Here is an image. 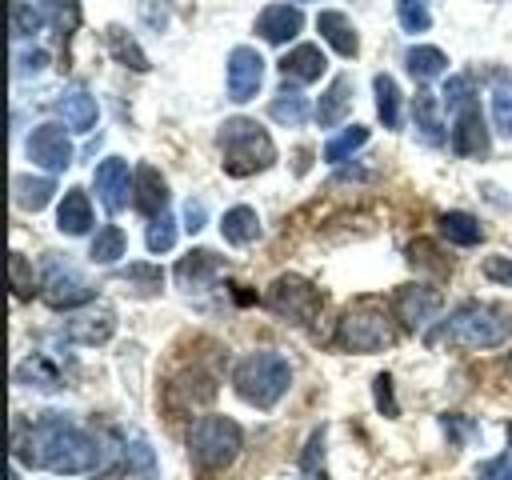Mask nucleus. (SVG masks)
Segmentation results:
<instances>
[{
	"mask_svg": "<svg viewBox=\"0 0 512 480\" xmlns=\"http://www.w3.org/2000/svg\"><path fill=\"white\" fill-rule=\"evenodd\" d=\"M100 444L68 416L60 412H48L40 416L28 436H16V460L20 464H32V468H48L56 476H80V472H92L100 464Z\"/></svg>",
	"mask_w": 512,
	"mask_h": 480,
	"instance_id": "nucleus-1",
	"label": "nucleus"
},
{
	"mask_svg": "<svg viewBox=\"0 0 512 480\" xmlns=\"http://www.w3.org/2000/svg\"><path fill=\"white\" fill-rule=\"evenodd\" d=\"M216 144H220V156H224V172L228 176H252V172H264L276 164V144L272 136L248 120V116H232L220 124L216 132Z\"/></svg>",
	"mask_w": 512,
	"mask_h": 480,
	"instance_id": "nucleus-2",
	"label": "nucleus"
},
{
	"mask_svg": "<svg viewBox=\"0 0 512 480\" xmlns=\"http://www.w3.org/2000/svg\"><path fill=\"white\" fill-rule=\"evenodd\" d=\"M448 344L460 348H500L512 336V316L496 304H480V300H464L460 308L448 312V320L436 332Z\"/></svg>",
	"mask_w": 512,
	"mask_h": 480,
	"instance_id": "nucleus-3",
	"label": "nucleus"
},
{
	"mask_svg": "<svg viewBox=\"0 0 512 480\" xmlns=\"http://www.w3.org/2000/svg\"><path fill=\"white\" fill-rule=\"evenodd\" d=\"M288 384H292L288 360H284L280 352H268V348L248 352V356L232 368V388H236V396H240L244 404H252V408H276L280 396L288 392Z\"/></svg>",
	"mask_w": 512,
	"mask_h": 480,
	"instance_id": "nucleus-4",
	"label": "nucleus"
},
{
	"mask_svg": "<svg viewBox=\"0 0 512 480\" xmlns=\"http://www.w3.org/2000/svg\"><path fill=\"white\" fill-rule=\"evenodd\" d=\"M244 448V432L232 416H200L188 432V460L200 476L224 472Z\"/></svg>",
	"mask_w": 512,
	"mask_h": 480,
	"instance_id": "nucleus-5",
	"label": "nucleus"
},
{
	"mask_svg": "<svg viewBox=\"0 0 512 480\" xmlns=\"http://www.w3.org/2000/svg\"><path fill=\"white\" fill-rule=\"evenodd\" d=\"M264 304H268V312H276L280 320L304 328V324H312V320L320 316L324 292H320L312 280H304V276H296V272H284V276H276V280L268 284Z\"/></svg>",
	"mask_w": 512,
	"mask_h": 480,
	"instance_id": "nucleus-6",
	"label": "nucleus"
},
{
	"mask_svg": "<svg viewBox=\"0 0 512 480\" xmlns=\"http://www.w3.org/2000/svg\"><path fill=\"white\" fill-rule=\"evenodd\" d=\"M336 344H340L344 352H384V348L392 344V324H388V316H384L376 304L360 300V304H352V308L340 316V324H336Z\"/></svg>",
	"mask_w": 512,
	"mask_h": 480,
	"instance_id": "nucleus-7",
	"label": "nucleus"
},
{
	"mask_svg": "<svg viewBox=\"0 0 512 480\" xmlns=\"http://www.w3.org/2000/svg\"><path fill=\"white\" fill-rule=\"evenodd\" d=\"M40 296H44V304H52V308H80V304L92 300V284L80 276L76 264H68V260L56 256V252H48L44 272H40Z\"/></svg>",
	"mask_w": 512,
	"mask_h": 480,
	"instance_id": "nucleus-8",
	"label": "nucleus"
},
{
	"mask_svg": "<svg viewBox=\"0 0 512 480\" xmlns=\"http://www.w3.org/2000/svg\"><path fill=\"white\" fill-rule=\"evenodd\" d=\"M452 152L456 156H468V160H484L492 152V132L484 124V112H480V100H468L452 112Z\"/></svg>",
	"mask_w": 512,
	"mask_h": 480,
	"instance_id": "nucleus-9",
	"label": "nucleus"
},
{
	"mask_svg": "<svg viewBox=\"0 0 512 480\" xmlns=\"http://www.w3.org/2000/svg\"><path fill=\"white\" fill-rule=\"evenodd\" d=\"M28 160L40 164L44 172H64L72 164V140L60 124H36L28 132Z\"/></svg>",
	"mask_w": 512,
	"mask_h": 480,
	"instance_id": "nucleus-10",
	"label": "nucleus"
},
{
	"mask_svg": "<svg viewBox=\"0 0 512 480\" xmlns=\"http://www.w3.org/2000/svg\"><path fill=\"white\" fill-rule=\"evenodd\" d=\"M260 84H264V56L248 44L232 48L228 52V100L244 104L260 92Z\"/></svg>",
	"mask_w": 512,
	"mask_h": 480,
	"instance_id": "nucleus-11",
	"label": "nucleus"
},
{
	"mask_svg": "<svg viewBox=\"0 0 512 480\" xmlns=\"http://www.w3.org/2000/svg\"><path fill=\"white\" fill-rule=\"evenodd\" d=\"M392 312L404 328H424L428 320H436L440 312V292L428 288V284H404L396 296H392Z\"/></svg>",
	"mask_w": 512,
	"mask_h": 480,
	"instance_id": "nucleus-12",
	"label": "nucleus"
},
{
	"mask_svg": "<svg viewBox=\"0 0 512 480\" xmlns=\"http://www.w3.org/2000/svg\"><path fill=\"white\" fill-rule=\"evenodd\" d=\"M112 332H116V312L108 304H92V308H84L60 324V336H68L72 344H88V348L104 344Z\"/></svg>",
	"mask_w": 512,
	"mask_h": 480,
	"instance_id": "nucleus-13",
	"label": "nucleus"
},
{
	"mask_svg": "<svg viewBox=\"0 0 512 480\" xmlns=\"http://www.w3.org/2000/svg\"><path fill=\"white\" fill-rule=\"evenodd\" d=\"M92 184H96V196H100V204H104L108 212L128 208V196H132L128 160H120V156L100 160V164H96V172H92Z\"/></svg>",
	"mask_w": 512,
	"mask_h": 480,
	"instance_id": "nucleus-14",
	"label": "nucleus"
},
{
	"mask_svg": "<svg viewBox=\"0 0 512 480\" xmlns=\"http://www.w3.org/2000/svg\"><path fill=\"white\" fill-rule=\"evenodd\" d=\"M224 272H228V260L216 256V252H208V248H196V252H188V256L176 264V280H180L184 292H204V288H212Z\"/></svg>",
	"mask_w": 512,
	"mask_h": 480,
	"instance_id": "nucleus-15",
	"label": "nucleus"
},
{
	"mask_svg": "<svg viewBox=\"0 0 512 480\" xmlns=\"http://www.w3.org/2000/svg\"><path fill=\"white\" fill-rule=\"evenodd\" d=\"M132 204H136V212H144L152 220L168 212V180L152 164H140L132 172Z\"/></svg>",
	"mask_w": 512,
	"mask_h": 480,
	"instance_id": "nucleus-16",
	"label": "nucleus"
},
{
	"mask_svg": "<svg viewBox=\"0 0 512 480\" xmlns=\"http://www.w3.org/2000/svg\"><path fill=\"white\" fill-rule=\"evenodd\" d=\"M300 28H304V12L296 4H268L256 16V32L268 44H288L292 36H300Z\"/></svg>",
	"mask_w": 512,
	"mask_h": 480,
	"instance_id": "nucleus-17",
	"label": "nucleus"
},
{
	"mask_svg": "<svg viewBox=\"0 0 512 480\" xmlns=\"http://www.w3.org/2000/svg\"><path fill=\"white\" fill-rule=\"evenodd\" d=\"M324 68H328V60H324L320 44H296V48L280 60L284 80H296V84H312V80H320Z\"/></svg>",
	"mask_w": 512,
	"mask_h": 480,
	"instance_id": "nucleus-18",
	"label": "nucleus"
},
{
	"mask_svg": "<svg viewBox=\"0 0 512 480\" xmlns=\"http://www.w3.org/2000/svg\"><path fill=\"white\" fill-rule=\"evenodd\" d=\"M348 112H352V76H336V80L324 88L320 104H316V124H320V128H336Z\"/></svg>",
	"mask_w": 512,
	"mask_h": 480,
	"instance_id": "nucleus-19",
	"label": "nucleus"
},
{
	"mask_svg": "<svg viewBox=\"0 0 512 480\" xmlns=\"http://www.w3.org/2000/svg\"><path fill=\"white\" fill-rule=\"evenodd\" d=\"M56 228L64 236H84L92 228V204H88V192L84 188H68L60 208H56Z\"/></svg>",
	"mask_w": 512,
	"mask_h": 480,
	"instance_id": "nucleus-20",
	"label": "nucleus"
},
{
	"mask_svg": "<svg viewBox=\"0 0 512 480\" xmlns=\"http://www.w3.org/2000/svg\"><path fill=\"white\" fill-rule=\"evenodd\" d=\"M180 392H184V400H180L172 412H192V408H204V404L216 396V380L192 368V372H184V376H176V380L168 384V400L180 396Z\"/></svg>",
	"mask_w": 512,
	"mask_h": 480,
	"instance_id": "nucleus-21",
	"label": "nucleus"
},
{
	"mask_svg": "<svg viewBox=\"0 0 512 480\" xmlns=\"http://www.w3.org/2000/svg\"><path fill=\"white\" fill-rule=\"evenodd\" d=\"M316 28H320V36H324L340 56H356V52H360V36H356V28H352V20H348L344 12L324 8V12L316 16Z\"/></svg>",
	"mask_w": 512,
	"mask_h": 480,
	"instance_id": "nucleus-22",
	"label": "nucleus"
},
{
	"mask_svg": "<svg viewBox=\"0 0 512 480\" xmlns=\"http://www.w3.org/2000/svg\"><path fill=\"white\" fill-rule=\"evenodd\" d=\"M412 124H416L420 140L432 144V148H440V144L448 140L444 120H440V104H436L432 92H416V100H412Z\"/></svg>",
	"mask_w": 512,
	"mask_h": 480,
	"instance_id": "nucleus-23",
	"label": "nucleus"
},
{
	"mask_svg": "<svg viewBox=\"0 0 512 480\" xmlns=\"http://www.w3.org/2000/svg\"><path fill=\"white\" fill-rule=\"evenodd\" d=\"M112 280H116V284H128L132 296H156V292L164 288V268H156V264H148V260H136V264L116 268Z\"/></svg>",
	"mask_w": 512,
	"mask_h": 480,
	"instance_id": "nucleus-24",
	"label": "nucleus"
},
{
	"mask_svg": "<svg viewBox=\"0 0 512 480\" xmlns=\"http://www.w3.org/2000/svg\"><path fill=\"white\" fill-rule=\"evenodd\" d=\"M60 116L72 132H92L96 128V96H88L84 88H68L60 96Z\"/></svg>",
	"mask_w": 512,
	"mask_h": 480,
	"instance_id": "nucleus-25",
	"label": "nucleus"
},
{
	"mask_svg": "<svg viewBox=\"0 0 512 480\" xmlns=\"http://www.w3.org/2000/svg\"><path fill=\"white\" fill-rule=\"evenodd\" d=\"M220 236L228 244H252V240H260V216H256V208H248V204L228 208L224 220H220Z\"/></svg>",
	"mask_w": 512,
	"mask_h": 480,
	"instance_id": "nucleus-26",
	"label": "nucleus"
},
{
	"mask_svg": "<svg viewBox=\"0 0 512 480\" xmlns=\"http://www.w3.org/2000/svg\"><path fill=\"white\" fill-rule=\"evenodd\" d=\"M16 380L24 384V388H44V392H56V388H64V376H60V368L44 356V352H32V360H24V364H16Z\"/></svg>",
	"mask_w": 512,
	"mask_h": 480,
	"instance_id": "nucleus-27",
	"label": "nucleus"
},
{
	"mask_svg": "<svg viewBox=\"0 0 512 480\" xmlns=\"http://www.w3.org/2000/svg\"><path fill=\"white\" fill-rule=\"evenodd\" d=\"M440 236L448 240V244H460V248H472V244H480L484 240V228H480V220L476 216H468V212H440Z\"/></svg>",
	"mask_w": 512,
	"mask_h": 480,
	"instance_id": "nucleus-28",
	"label": "nucleus"
},
{
	"mask_svg": "<svg viewBox=\"0 0 512 480\" xmlns=\"http://www.w3.org/2000/svg\"><path fill=\"white\" fill-rule=\"evenodd\" d=\"M404 64H408V72H412L416 80H436V76L448 72V56H444L440 48H432V44H412V48L404 52Z\"/></svg>",
	"mask_w": 512,
	"mask_h": 480,
	"instance_id": "nucleus-29",
	"label": "nucleus"
},
{
	"mask_svg": "<svg viewBox=\"0 0 512 480\" xmlns=\"http://www.w3.org/2000/svg\"><path fill=\"white\" fill-rule=\"evenodd\" d=\"M268 116H272L276 124H288V128H296V124H304V120H308V96L284 84V88L272 96V104H268Z\"/></svg>",
	"mask_w": 512,
	"mask_h": 480,
	"instance_id": "nucleus-30",
	"label": "nucleus"
},
{
	"mask_svg": "<svg viewBox=\"0 0 512 480\" xmlns=\"http://www.w3.org/2000/svg\"><path fill=\"white\" fill-rule=\"evenodd\" d=\"M52 192H56V184L48 176H16L12 180V196L24 212H40L52 200Z\"/></svg>",
	"mask_w": 512,
	"mask_h": 480,
	"instance_id": "nucleus-31",
	"label": "nucleus"
},
{
	"mask_svg": "<svg viewBox=\"0 0 512 480\" xmlns=\"http://www.w3.org/2000/svg\"><path fill=\"white\" fill-rule=\"evenodd\" d=\"M372 92H376V112H380L384 128H400V88H396V80L388 72H376Z\"/></svg>",
	"mask_w": 512,
	"mask_h": 480,
	"instance_id": "nucleus-32",
	"label": "nucleus"
},
{
	"mask_svg": "<svg viewBox=\"0 0 512 480\" xmlns=\"http://www.w3.org/2000/svg\"><path fill=\"white\" fill-rule=\"evenodd\" d=\"M124 248H128V236H124V228L120 224H104L100 232H96V240H92V264H116L120 256H124Z\"/></svg>",
	"mask_w": 512,
	"mask_h": 480,
	"instance_id": "nucleus-33",
	"label": "nucleus"
},
{
	"mask_svg": "<svg viewBox=\"0 0 512 480\" xmlns=\"http://www.w3.org/2000/svg\"><path fill=\"white\" fill-rule=\"evenodd\" d=\"M40 12L52 24V32H60V36H72L76 24H80V4L76 0H40Z\"/></svg>",
	"mask_w": 512,
	"mask_h": 480,
	"instance_id": "nucleus-34",
	"label": "nucleus"
},
{
	"mask_svg": "<svg viewBox=\"0 0 512 480\" xmlns=\"http://www.w3.org/2000/svg\"><path fill=\"white\" fill-rule=\"evenodd\" d=\"M368 144V128L364 124H352V128H344L340 136H332L328 144H324V160L328 164H340V160H348L356 148H364Z\"/></svg>",
	"mask_w": 512,
	"mask_h": 480,
	"instance_id": "nucleus-35",
	"label": "nucleus"
},
{
	"mask_svg": "<svg viewBox=\"0 0 512 480\" xmlns=\"http://www.w3.org/2000/svg\"><path fill=\"white\" fill-rule=\"evenodd\" d=\"M108 48H112V56H116L124 68H136V72L148 68V56L140 52V44H136L124 28H108Z\"/></svg>",
	"mask_w": 512,
	"mask_h": 480,
	"instance_id": "nucleus-36",
	"label": "nucleus"
},
{
	"mask_svg": "<svg viewBox=\"0 0 512 480\" xmlns=\"http://www.w3.org/2000/svg\"><path fill=\"white\" fill-rule=\"evenodd\" d=\"M40 28H44V12L36 4H28V0H12V36L16 40H28Z\"/></svg>",
	"mask_w": 512,
	"mask_h": 480,
	"instance_id": "nucleus-37",
	"label": "nucleus"
},
{
	"mask_svg": "<svg viewBox=\"0 0 512 480\" xmlns=\"http://www.w3.org/2000/svg\"><path fill=\"white\" fill-rule=\"evenodd\" d=\"M124 464H128L132 476H140V480H156V456H152L148 440L136 436L132 444H124Z\"/></svg>",
	"mask_w": 512,
	"mask_h": 480,
	"instance_id": "nucleus-38",
	"label": "nucleus"
},
{
	"mask_svg": "<svg viewBox=\"0 0 512 480\" xmlns=\"http://www.w3.org/2000/svg\"><path fill=\"white\" fill-rule=\"evenodd\" d=\"M440 428H444V436H448L456 448H464V444H472V440L480 436V424H476L472 416H464V412H444V416H440Z\"/></svg>",
	"mask_w": 512,
	"mask_h": 480,
	"instance_id": "nucleus-39",
	"label": "nucleus"
},
{
	"mask_svg": "<svg viewBox=\"0 0 512 480\" xmlns=\"http://www.w3.org/2000/svg\"><path fill=\"white\" fill-rule=\"evenodd\" d=\"M396 16H400L404 32H428V24H432V4H428V0H396Z\"/></svg>",
	"mask_w": 512,
	"mask_h": 480,
	"instance_id": "nucleus-40",
	"label": "nucleus"
},
{
	"mask_svg": "<svg viewBox=\"0 0 512 480\" xmlns=\"http://www.w3.org/2000/svg\"><path fill=\"white\" fill-rule=\"evenodd\" d=\"M144 244H148V252H168V248L176 244V220H172L168 212H164V216H156V220L148 224Z\"/></svg>",
	"mask_w": 512,
	"mask_h": 480,
	"instance_id": "nucleus-41",
	"label": "nucleus"
},
{
	"mask_svg": "<svg viewBox=\"0 0 512 480\" xmlns=\"http://www.w3.org/2000/svg\"><path fill=\"white\" fill-rule=\"evenodd\" d=\"M8 268H12V296L16 300H28L36 288H32V268H28V256L24 252H12L8 256Z\"/></svg>",
	"mask_w": 512,
	"mask_h": 480,
	"instance_id": "nucleus-42",
	"label": "nucleus"
},
{
	"mask_svg": "<svg viewBox=\"0 0 512 480\" xmlns=\"http://www.w3.org/2000/svg\"><path fill=\"white\" fill-rule=\"evenodd\" d=\"M444 104H448V112H456L460 104H468V100H476V92H472V80L468 76H448L444 80Z\"/></svg>",
	"mask_w": 512,
	"mask_h": 480,
	"instance_id": "nucleus-43",
	"label": "nucleus"
},
{
	"mask_svg": "<svg viewBox=\"0 0 512 480\" xmlns=\"http://www.w3.org/2000/svg\"><path fill=\"white\" fill-rule=\"evenodd\" d=\"M492 120H496V128L512 140V88H508V84L496 88V96H492Z\"/></svg>",
	"mask_w": 512,
	"mask_h": 480,
	"instance_id": "nucleus-44",
	"label": "nucleus"
},
{
	"mask_svg": "<svg viewBox=\"0 0 512 480\" xmlns=\"http://www.w3.org/2000/svg\"><path fill=\"white\" fill-rule=\"evenodd\" d=\"M372 396H376V408H380L384 416H400V404H396V396H392V376H388V372H380V376L372 380Z\"/></svg>",
	"mask_w": 512,
	"mask_h": 480,
	"instance_id": "nucleus-45",
	"label": "nucleus"
},
{
	"mask_svg": "<svg viewBox=\"0 0 512 480\" xmlns=\"http://www.w3.org/2000/svg\"><path fill=\"white\" fill-rule=\"evenodd\" d=\"M484 276L504 284V288H512V256H488L484 260Z\"/></svg>",
	"mask_w": 512,
	"mask_h": 480,
	"instance_id": "nucleus-46",
	"label": "nucleus"
},
{
	"mask_svg": "<svg viewBox=\"0 0 512 480\" xmlns=\"http://www.w3.org/2000/svg\"><path fill=\"white\" fill-rule=\"evenodd\" d=\"M476 480H512V460L508 456H492L476 468Z\"/></svg>",
	"mask_w": 512,
	"mask_h": 480,
	"instance_id": "nucleus-47",
	"label": "nucleus"
},
{
	"mask_svg": "<svg viewBox=\"0 0 512 480\" xmlns=\"http://www.w3.org/2000/svg\"><path fill=\"white\" fill-rule=\"evenodd\" d=\"M44 64H48V52H44V48H32V52H16V76H36Z\"/></svg>",
	"mask_w": 512,
	"mask_h": 480,
	"instance_id": "nucleus-48",
	"label": "nucleus"
},
{
	"mask_svg": "<svg viewBox=\"0 0 512 480\" xmlns=\"http://www.w3.org/2000/svg\"><path fill=\"white\" fill-rule=\"evenodd\" d=\"M184 228H188V232H200V228H204V204H200V200H188V204H184Z\"/></svg>",
	"mask_w": 512,
	"mask_h": 480,
	"instance_id": "nucleus-49",
	"label": "nucleus"
},
{
	"mask_svg": "<svg viewBox=\"0 0 512 480\" xmlns=\"http://www.w3.org/2000/svg\"><path fill=\"white\" fill-rule=\"evenodd\" d=\"M304 480H324V472H304Z\"/></svg>",
	"mask_w": 512,
	"mask_h": 480,
	"instance_id": "nucleus-50",
	"label": "nucleus"
},
{
	"mask_svg": "<svg viewBox=\"0 0 512 480\" xmlns=\"http://www.w3.org/2000/svg\"><path fill=\"white\" fill-rule=\"evenodd\" d=\"M508 440H512V424H508Z\"/></svg>",
	"mask_w": 512,
	"mask_h": 480,
	"instance_id": "nucleus-51",
	"label": "nucleus"
},
{
	"mask_svg": "<svg viewBox=\"0 0 512 480\" xmlns=\"http://www.w3.org/2000/svg\"><path fill=\"white\" fill-rule=\"evenodd\" d=\"M508 372H512V356H508Z\"/></svg>",
	"mask_w": 512,
	"mask_h": 480,
	"instance_id": "nucleus-52",
	"label": "nucleus"
},
{
	"mask_svg": "<svg viewBox=\"0 0 512 480\" xmlns=\"http://www.w3.org/2000/svg\"><path fill=\"white\" fill-rule=\"evenodd\" d=\"M12 480H16V472H12Z\"/></svg>",
	"mask_w": 512,
	"mask_h": 480,
	"instance_id": "nucleus-53",
	"label": "nucleus"
}]
</instances>
